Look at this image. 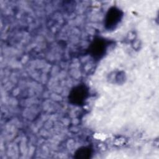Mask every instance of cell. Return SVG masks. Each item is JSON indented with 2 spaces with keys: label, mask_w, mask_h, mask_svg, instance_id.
Masks as SVG:
<instances>
[{
  "label": "cell",
  "mask_w": 159,
  "mask_h": 159,
  "mask_svg": "<svg viewBox=\"0 0 159 159\" xmlns=\"http://www.w3.org/2000/svg\"><path fill=\"white\" fill-rule=\"evenodd\" d=\"M89 94V89L85 84H78L70 91L68 96L69 101L75 106H83L88 99Z\"/></svg>",
  "instance_id": "6da1fadb"
},
{
  "label": "cell",
  "mask_w": 159,
  "mask_h": 159,
  "mask_svg": "<svg viewBox=\"0 0 159 159\" xmlns=\"http://www.w3.org/2000/svg\"><path fill=\"white\" fill-rule=\"evenodd\" d=\"M122 11L116 6L111 7L107 11L104 19V27L108 30H114L123 17Z\"/></svg>",
  "instance_id": "7a4b0ae2"
},
{
  "label": "cell",
  "mask_w": 159,
  "mask_h": 159,
  "mask_svg": "<svg viewBox=\"0 0 159 159\" xmlns=\"http://www.w3.org/2000/svg\"><path fill=\"white\" fill-rule=\"evenodd\" d=\"M110 41L102 37L93 40L89 46V53L95 59H100L105 54Z\"/></svg>",
  "instance_id": "3957f363"
},
{
  "label": "cell",
  "mask_w": 159,
  "mask_h": 159,
  "mask_svg": "<svg viewBox=\"0 0 159 159\" xmlns=\"http://www.w3.org/2000/svg\"><path fill=\"white\" fill-rule=\"evenodd\" d=\"M92 152V149L89 147H81L76 150L74 157L76 158L86 159L91 157Z\"/></svg>",
  "instance_id": "277c9868"
}]
</instances>
